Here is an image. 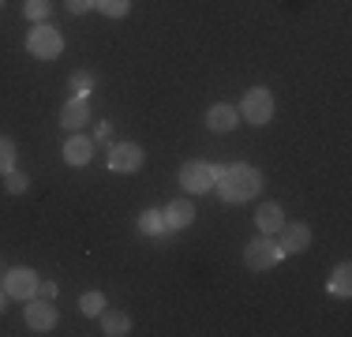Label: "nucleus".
Instances as JSON below:
<instances>
[{
	"label": "nucleus",
	"instance_id": "19",
	"mask_svg": "<svg viewBox=\"0 0 352 337\" xmlns=\"http://www.w3.org/2000/svg\"><path fill=\"white\" fill-rule=\"evenodd\" d=\"M94 8L109 19H124V15L131 12V0H94Z\"/></svg>",
	"mask_w": 352,
	"mask_h": 337
},
{
	"label": "nucleus",
	"instance_id": "18",
	"mask_svg": "<svg viewBox=\"0 0 352 337\" xmlns=\"http://www.w3.org/2000/svg\"><path fill=\"white\" fill-rule=\"evenodd\" d=\"M79 311H82V315H87V318H98V315H102V311H105V296H102V292H98V289L82 292V296H79Z\"/></svg>",
	"mask_w": 352,
	"mask_h": 337
},
{
	"label": "nucleus",
	"instance_id": "20",
	"mask_svg": "<svg viewBox=\"0 0 352 337\" xmlns=\"http://www.w3.org/2000/svg\"><path fill=\"white\" fill-rule=\"evenodd\" d=\"M23 12H27L30 23H45L49 15H53V0H27V4H23Z\"/></svg>",
	"mask_w": 352,
	"mask_h": 337
},
{
	"label": "nucleus",
	"instance_id": "12",
	"mask_svg": "<svg viewBox=\"0 0 352 337\" xmlns=\"http://www.w3.org/2000/svg\"><path fill=\"white\" fill-rule=\"evenodd\" d=\"M90 120V105H87V98H68L64 101V109H60V128H68V131H79L82 124Z\"/></svg>",
	"mask_w": 352,
	"mask_h": 337
},
{
	"label": "nucleus",
	"instance_id": "25",
	"mask_svg": "<svg viewBox=\"0 0 352 337\" xmlns=\"http://www.w3.org/2000/svg\"><path fill=\"white\" fill-rule=\"evenodd\" d=\"M38 296H45V300L56 296V285L53 281H38Z\"/></svg>",
	"mask_w": 352,
	"mask_h": 337
},
{
	"label": "nucleus",
	"instance_id": "14",
	"mask_svg": "<svg viewBox=\"0 0 352 337\" xmlns=\"http://www.w3.org/2000/svg\"><path fill=\"white\" fill-rule=\"evenodd\" d=\"M255 225L263 236H274L285 225V210L278 206V202H263V206L255 210Z\"/></svg>",
	"mask_w": 352,
	"mask_h": 337
},
{
	"label": "nucleus",
	"instance_id": "13",
	"mask_svg": "<svg viewBox=\"0 0 352 337\" xmlns=\"http://www.w3.org/2000/svg\"><path fill=\"white\" fill-rule=\"evenodd\" d=\"M206 124H210V131H217V135H229L240 124V113L232 105H225V101H217V105H210V113H206Z\"/></svg>",
	"mask_w": 352,
	"mask_h": 337
},
{
	"label": "nucleus",
	"instance_id": "8",
	"mask_svg": "<svg viewBox=\"0 0 352 337\" xmlns=\"http://www.w3.org/2000/svg\"><path fill=\"white\" fill-rule=\"evenodd\" d=\"M23 318H27V326H30V334H49L56 326V307L49 303L45 296H34V300H27V311H23Z\"/></svg>",
	"mask_w": 352,
	"mask_h": 337
},
{
	"label": "nucleus",
	"instance_id": "24",
	"mask_svg": "<svg viewBox=\"0 0 352 337\" xmlns=\"http://www.w3.org/2000/svg\"><path fill=\"white\" fill-rule=\"evenodd\" d=\"M64 8H68L72 15H87L90 8H94V0H64Z\"/></svg>",
	"mask_w": 352,
	"mask_h": 337
},
{
	"label": "nucleus",
	"instance_id": "4",
	"mask_svg": "<svg viewBox=\"0 0 352 337\" xmlns=\"http://www.w3.org/2000/svg\"><path fill=\"white\" fill-rule=\"evenodd\" d=\"M240 113L248 124H270L274 120V94L266 87H251L244 101H240Z\"/></svg>",
	"mask_w": 352,
	"mask_h": 337
},
{
	"label": "nucleus",
	"instance_id": "5",
	"mask_svg": "<svg viewBox=\"0 0 352 337\" xmlns=\"http://www.w3.org/2000/svg\"><path fill=\"white\" fill-rule=\"evenodd\" d=\"M4 292H8V300H34L38 296V274L30 266H12L4 274Z\"/></svg>",
	"mask_w": 352,
	"mask_h": 337
},
{
	"label": "nucleus",
	"instance_id": "10",
	"mask_svg": "<svg viewBox=\"0 0 352 337\" xmlns=\"http://www.w3.org/2000/svg\"><path fill=\"white\" fill-rule=\"evenodd\" d=\"M90 157H94V139H90V135L72 131V139L64 142V162L79 168V165H90Z\"/></svg>",
	"mask_w": 352,
	"mask_h": 337
},
{
	"label": "nucleus",
	"instance_id": "27",
	"mask_svg": "<svg viewBox=\"0 0 352 337\" xmlns=\"http://www.w3.org/2000/svg\"><path fill=\"white\" fill-rule=\"evenodd\" d=\"M0 8H4V0H0Z\"/></svg>",
	"mask_w": 352,
	"mask_h": 337
},
{
	"label": "nucleus",
	"instance_id": "21",
	"mask_svg": "<svg viewBox=\"0 0 352 337\" xmlns=\"http://www.w3.org/2000/svg\"><path fill=\"white\" fill-rule=\"evenodd\" d=\"M27 188H30V176L27 173H19V168L4 173V191H8V195H23Z\"/></svg>",
	"mask_w": 352,
	"mask_h": 337
},
{
	"label": "nucleus",
	"instance_id": "2",
	"mask_svg": "<svg viewBox=\"0 0 352 337\" xmlns=\"http://www.w3.org/2000/svg\"><path fill=\"white\" fill-rule=\"evenodd\" d=\"M27 49L38 61H56V56L64 53V34L56 27H49V23H38V27L27 34Z\"/></svg>",
	"mask_w": 352,
	"mask_h": 337
},
{
	"label": "nucleus",
	"instance_id": "1",
	"mask_svg": "<svg viewBox=\"0 0 352 337\" xmlns=\"http://www.w3.org/2000/svg\"><path fill=\"white\" fill-rule=\"evenodd\" d=\"M214 188L221 191L225 202H248L258 195L263 188V173L248 162H236V165H217V180Z\"/></svg>",
	"mask_w": 352,
	"mask_h": 337
},
{
	"label": "nucleus",
	"instance_id": "23",
	"mask_svg": "<svg viewBox=\"0 0 352 337\" xmlns=\"http://www.w3.org/2000/svg\"><path fill=\"white\" fill-rule=\"evenodd\" d=\"M15 168V142L12 139H0V176Z\"/></svg>",
	"mask_w": 352,
	"mask_h": 337
},
{
	"label": "nucleus",
	"instance_id": "17",
	"mask_svg": "<svg viewBox=\"0 0 352 337\" xmlns=\"http://www.w3.org/2000/svg\"><path fill=\"white\" fill-rule=\"evenodd\" d=\"M139 232L142 236H150V240H154V236H162L165 232V217H162V210H142L139 214Z\"/></svg>",
	"mask_w": 352,
	"mask_h": 337
},
{
	"label": "nucleus",
	"instance_id": "3",
	"mask_svg": "<svg viewBox=\"0 0 352 337\" xmlns=\"http://www.w3.org/2000/svg\"><path fill=\"white\" fill-rule=\"evenodd\" d=\"M214 180H217V165H210V162H184L180 165V188L191 191V195L210 191Z\"/></svg>",
	"mask_w": 352,
	"mask_h": 337
},
{
	"label": "nucleus",
	"instance_id": "9",
	"mask_svg": "<svg viewBox=\"0 0 352 337\" xmlns=\"http://www.w3.org/2000/svg\"><path fill=\"white\" fill-rule=\"evenodd\" d=\"M109 168L113 173H139L142 168V146L139 142H116L109 150Z\"/></svg>",
	"mask_w": 352,
	"mask_h": 337
},
{
	"label": "nucleus",
	"instance_id": "11",
	"mask_svg": "<svg viewBox=\"0 0 352 337\" xmlns=\"http://www.w3.org/2000/svg\"><path fill=\"white\" fill-rule=\"evenodd\" d=\"M165 217V232H176V229H188L191 221H195V206H191L188 199H173L169 206L162 210Z\"/></svg>",
	"mask_w": 352,
	"mask_h": 337
},
{
	"label": "nucleus",
	"instance_id": "15",
	"mask_svg": "<svg viewBox=\"0 0 352 337\" xmlns=\"http://www.w3.org/2000/svg\"><path fill=\"white\" fill-rule=\"evenodd\" d=\"M326 292H330V296H341V300L352 296V266L349 263L333 266V277H330V285H326Z\"/></svg>",
	"mask_w": 352,
	"mask_h": 337
},
{
	"label": "nucleus",
	"instance_id": "22",
	"mask_svg": "<svg viewBox=\"0 0 352 337\" xmlns=\"http://www.w3.org/2000/svg\"><path fill=\"white\" fill-rule=\"evenodd\" d=\"M68 87H72V90H75V94H79V98H87L90 90H94V75H90V72H72Z\"/></svg>",
	"mask_w": 352,
	"mask_h": 337
},
{
	"label": "nucleus",
	"instance_id": "26",
	"mask_svg": "<svg viewBox=\"0 0 352 337\" xmlns=\"http://www.w3.org/2000/svg\"><path fill=\"white\" fill-rule=\"evenodd\" d=\"M8 307V292H4V285H0V311Z\"/></svg>",
	"mask_w": 352,
	"mask_h": 337
},
{
	"label": "nucleus",
	"instance_id": "7",
	"mask_svg": "<svg viewBox=\"0 0 352 337\" xmlns=\"http://www.w3.org/2000/svg\"><path fill=\"white\" fill-rule=\"evenodd\" d=\"M274 236H278L281 255H300V251L311 248V229H307L304 221H285Z\"/></svg>",
	"mask_w": 352,
	"mask_h": 337
},
{
	"label": "nucleus",
	"instance_id": "16",
	"mask_svg": "<svg viewBox=\"0 0 352 337\" xmlns=\"http://www.w3.org/2000/svg\"><path fill=\"white\" fill-rule=\"evenodd\" d=\"M98 318H102V330H105L109 337H124V334H131V318L124 315V311H109V307H105Z\"/></svg>",
	"mask_w": 352,
	"mask_h": 337
},
{
	"label": "nucleus",
	"instance_id": "6",
	"mask_svg": "<svg viewBox=\"0 0 352 337\" xmlns=\"http://www.w3.org/2000/svg\"><path fill=\"white\" fill-rule=\"evenodd\" d=\"M281 248L278 243L270 240V236H263V240H251L248 248H244V263H248V270H258V274H263V270H270L274 263H281Z\"/></svg>",
	"mask_w": 352,
	"mask_h": 337
}]
</instances>
